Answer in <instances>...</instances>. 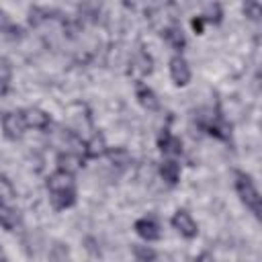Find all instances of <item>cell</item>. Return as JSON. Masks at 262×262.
I'll use <instances>...</instances> for the list:
<instances>
[{
	"mask_svg": "<svg viewBox=\"0 0 262 262\" xmlns=\"http://www.w3.org/2000/svg\"><path fill=\"white\" fill-rule=\"evenodd\" d=\"M104 154L111 160V164L115 168H119V170H125L131 164V156H129V151L125 147H108Z\"/></svg>",
	"mask_w": 262,
	"mask_h": 262,
	"instance_id": "cell-12",
	"label": "cell"
},
{
	"mask_svg": "<svg viewBox=\"0 0 262 262\" xmlns=\"http://www.w3.org/2000/svg\"><path fill=\"white\" fill-rule=\"evenodd\" d=\"M104 151H106V145L100 135H94L90 141H84V158H100Z\"/></svg>",
	"mask_w": 262,
	"mask_h": 262,
	"instance_id": "cell-15",
	"label": "cell"
},
{
	"mask_svg": "<svg viewBox=\"0 0 262 262\" xmlns=\"http://www.w3.org/2000/svg\"><path fill=\"white\" fill-rule=\"evenodd\" d=\"M16 221H18V217H16L14 209H10V207L0 199V225L10 231V229H14Z\"/></svg>",
	"mask_w": 262,
	"mask_h": 262,
	"instance_id": "cell-16",
	"label": "cell"
},
{
	"mask_svg": "<svg viewBox=\"0 0 262 262\" xmlns=\"http://www.w3.org/2000/svg\"><path fill=\"white\" fill-rule=\"evenodd\" d=\"M158 147H160V151L166 154V156H178V154L182 151V141H180L176 135H172L168 129H164V131L158 135Z\"/></svg>",
	"mask_w": 262,
	"mask_h": 262,
	"instance_id": "cell-9",
	"label": "cell"
},
{
	"mask_svg": "<svg viewBox=\"0 0 262 262\" xmlns=\"http://www.w3.org/2000/svg\"><path fill=\"white\" fill-rule=\"evenodd\" d=\"M235 190L242 199V203L254 213V215H260V194L252 182V178L244 172H237L235 174Z\"/></svg>",
	"mask_w": 262,
	"mask_h": 262,
	"instance_id": "cell-2",
	"label": "cell"
},
{
	"mask_svg": "<svg viewBox=\"0 0 262 262\" xmlns=\"http://www.w3.org/2000/svg\"><path fill=\"white\" fill-rule=\"evenodd\" d=\"M221 16H223V14H221V6H219V4H207L205 10H203V14H201L203 23H205V20H209V23H219Z\"/></svg>",
	"mask_w": 262,
	"mask_h": 262,
	"instance_id": "cell-20",
	"label": "cell"
},
{
	"mask_svg": "<svg viewBox=\"0 0 262 262\" xmlns=\"http://www.w3.org/2000/svg\"><path fill=\"white\" fill-rule=\"evenodd\" d=\"M47 188H49V196L55 209H70L76 205V186H74V178L68 172L55 170L49 178H47Z\"/></svg>",
	"mask_w": 262,
	"mask_h": 262,
	"instance_id": "cell-1",
	"label": "cell"
},
{
	"mask_svg": "<svg viewBox=\"0 0 262 262\" xmlns=\"http://www.w3.org/2000/svg\"><path fill=\"white\" fill-rule=\"evenodd\" d=\"M172 225H174V229H176L180 235H184V237H188V239L196 237V233H199V227H196L194 219H192L190 213H186V211H176L174 217H172Z\"/></svg>",
	"mask_w": 262,
	"mask_h": 262,
	"instance_id": "cell-4",
	"label": "cell"
},
{
	"mask_svg": "<svg viewBox=\"0 0 262 262\" xmlns=\"http://www.w3.org/2000/svg\"><path fill=\"white\" fill-rule=\"evenodd\" d=\"M170 76L176 86H186L190 82V68L182 55H174L170 59Z\"/></svg>",
	"mask_w": 262,
	"mask_h": 262,
	"instance_id": "cell-5",
	"label": "cell"
},
{
	"mask_svg": "<svg viewBox=\"0 0 262 262\" xmlns=\"http://www.w3.org/2000/svg\"><path fill=\"white\" fill-rule=\"evenodd\" d=\"M196 262H215V258H213V254H209V252H203V254H199Z\"/></svg>",
	"mask_w": 262,
	"mask_h": 262,
	"instance_id": "cell-24",
	"label": "cell"
},
{
	"mask_svg": "<svg viewBox=\"0 0 262 262\" xmlns=\"http://www.w3.org/2000/svg\"><path fill=\"white\" fill-rule=\"evenodd\" d=\"M0 33L2 35H8V37H16V35H20V29L10 20V16L6 14V12H2L0 10Z\"/></svg>",
	"mask_w": 262,
	"mask_h": 262,
	"instance_id": "cell-17",
	"label": "cell"
},
{
	"mask_svg": "<svg viewBox=\"0 0 262 262\" xmlns=\"http://www.w3.org/2000/svg\"><path fill=\"white\" fill-rule=\"evenodd\" d=\"M133 227H135L137 235L143 237L145 242H156V239H160V225H158V221H156L154 217H141V219L135 221Z\"/></svg>",
	"mask_w": 262,
	"mask_h": 262,
	"instance_id": "cell-6",
	"label": "cell"
},
{
	"mask_svg": "<svg viewBox=\"0 0 262 262\" xmlns=\"http://www.w3.org/2000/svg\"><path fill=\"white\" fill-rule=\"evenodd\" d=\"M25 127H27V123H25L23 111H10L2 117V131H4L6 139H12V141L20 139L25 133Z\"/></svg>",
	"mask_w": 262,
	"mask_h": 262,
	"instance_id": "cell-3",
	"label": "cell"
},
{
	"mask_svg": "<svg viewBox=\"0 0 262 262\" xmlns=\"http://www.w3.org/2000/svg\"><path fill=\"white\" fill-rule=\"evenodd\" d=\"M162 35H164V39L168 41V45H170L174 51H182V49H184L186 39H184V33H182L178 27H168Z\"/></svg>",
	"mask_w": 262,
	"mask_h": 262,
	"instance_id": "cell-14",
	"label": "cell"
},
{
	"mask_svg": "<svg viewBox=\"0 0 262 262\" xmlns=\"http://www.w3.org/2000/svg\"><path fill=\"white\" fill-rule=\"evenodd\" d=\"M190 25H192V29H194L196 33H203V18H201V16L192 18V23H190Z\"/></svg>",
	"mask_w": 262,
	"mask_h": 262,
	"instance_id": "cell-23",
	"label": "cell"
},
{
	"mask_svg": "<svg viewBox=\"0 0 262 262\" xmlns=\"http://www.w3.org/2000/svg\"><path fill=\"white\" fill-rule=\"evenodd\" d=\"M23 115H25V123H27V127L45 131V129H49V125H51L49 115H47L45 111H41V108H25Z\"/></svg>",
	"mask_w": 262,
	"mask_h": 262,
	"instance_id": "cell-8",
	"label": "cell"
},
{
	"mask_svg": "<svg viewBox=\"0 0 262 262\" xmlns=\"http://www.w3.org/2000/svg\"><path fill=\"white\" fill-rule=\"evenodd\" d=\"M135 96H137L139 104H141L145 111H158V108H160V100H158V96H156V92H154L151 88L139 86L137 92H135Z\"/></svg>",
	"mask_w": 262,
	"mask_h": 262,
	"instance_id": "cell-11",
	"label": "cell"
},
{
	"mask_svg": "<svg viewBox=\"0 0 262 262\" xmlns=\"http://www.w3.org/2000/svg\"><path fill=\"white\" fill-rule=\"evenodd\" d=\"M133 256L137 258V262H154L156 260V250L149 246H133Z\"/></svg>",
	"mask_w": 262,
	"mask_h": 262,
	"instance_id": "cell-18",
	"label": "cell"
},
{
	"mask_svg": "<svg viewBox=\"0 0 262 262\" xmlns=\"http://www.w3.org/2000/svg\"><path fill=\"white\" fill-rule=\"evenodd\" d=\"M8 80H10V68L8 61L0 57V96H4L8 92Z\"/></svg>",
	"mask_w": 262,
	"mask_h": 262,
	"instance_id": "cell-21",
	"label": "cell"
},
{
	"mask_svg": "<svg viewBox=\"0 0 262 262\" xmlns=\"http://www.w3.org/2000/svg\"><path fill=\"white\" fill-rule=\"evenodd\" d=\"M49 14H51V10L41 8V6H33V8L29 10V23H31L33 27H39L41 23H45V20L49 18Z\"/></svg>",
	"mask_w": 262,
	"mask_h": 262,
	"instance_id": "cell-19",
	"label": "cell"
},
{
	"mask_svg": "<svg viewBox=\"0 0 262 262\" xmlns=\"http://www.w3.org/2000/svg\"><path fill=\"white\" fill-rule=\"evenodd\" d=\"M129 66H131V68H129V74H131L133 78H137V80H141V78H145V76L151 74V57H149L145 51L135 53V57L131 59Z\"/></svg>",
	"mask_w": 262,
	"mask_h": 262,
	"instance_id": "cell-7",
	"label": "cell"
},
{
	"mask_svg": "<svg viewBox=\"0 0 262 262\" xmlns=\"http://www.w3.org/2000/svg\"><path fill=\"white\" fill-rule=\"evenodd\" d=\"M160 176L168 182V184H176L178 182V178H180V166L174 162V160H164L162 164H160Z\"/></svg>",
	"mask_w": 262,
	"mask_h": 262,
	"instance_id": "cell-13",
	"label": "cell"
},
{
	"mask_svg": "<svg viewBox=\"0 0 262 262\" xmlns=\"http://www.w3.org/2000/svg\"><path fill=\"white\" fill-rule=\"evenodd\" d=\"M0 262H8V258H6V254H4L2 248H0Z\"/></svg>",
	"mask_w": 262,
	"mask_h": 262,
	"instance_id": "cell-25",
	"label": "cell"
},
{
	"mask_svg": "<svg viewBox=\"0 0 262 262\" xmlns=\"http://www.w3.org/2000/svg\"><path fill=\"white\" fill-rule=\"evenodd\" d=\"M260 4L258 2H250V4H246L244 6V12H246V16H250V18H258L260 16Z\"/></svg>",
	"mask_w": 262,
	"mask_h": 262,
	"instance_id": "cell-22",
	"label": "cell"
},
{
	"mask_svg": "<svg viewBox=\"0 0 262 262\" xmlns=\"http://www.w3.org/2000/svg\"><path fill=\"white\" fill-rule=\"evenodd\" d=\"M82 166H84V158L78 156V154L66 151V154L57 156V170H61V172H68V174L74 176V172H78Z\"/></svg>",
	"mask_w": 262,
	"mask_h": 262,
	"instance_id": "cell-10",
	"label": "cell"
}]
</instances>
